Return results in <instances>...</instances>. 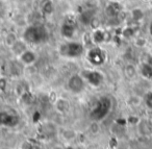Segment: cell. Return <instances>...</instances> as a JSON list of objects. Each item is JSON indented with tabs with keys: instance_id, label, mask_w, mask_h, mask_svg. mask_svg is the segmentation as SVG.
I'll return each instance as SVG.
<instances>
[{
	"instance_id": "6da1fadb",
	"label": "cell",
	"mask_w": 152,
	"mask_h": 149,
	"mask_svg": "<svg viewBox=\"0 0 152 149\" xmlns=\"http://www.w3.org/2000/svg\"><path fill=\"white\" fill-rule=\"evenodd\" d=\"M49 39V30L42 24H32L23 32V40L28 44H42Z\"/></svg>"
},
{
	"instance_id": "7a4b0ae2",
	"label": "cell",
	"mask_w": 152,
	"mask_h": 149,
	"mask_svg": "<svg viewBox=\"0 0 152 149\" xmlns=\"http://www.w3.org/2000/svg\"><path fill=\"white\" fill-rule=\"evenodd\" d=\"M112 109V100L106 96H102L96 101L95 105L90 113V117L93 121H101L103 120Z\"/></svg>"
},
{
	"instance_id": "3957f363",
	"label": "cell",
	"mask_w": 152,
	"mask_h": 149,
	"mask_svg": "<svg viewBox=\"0 0 152 149\" xmlns=\"http://www.w3.org/2000/svg\"><path fill=\"white\" fill-rule=\"evenodd\" d=\"M59 52H61V55L66 57L75 59V57H79L83 54L85 47L81 43L71 41V42H67L64 45H61V48H59Z\"/></svg>"
},
{
	"instance_id": "277c9868",
	"label": "cell",
	"mask_w": 152,
	"mask_h": 149,
	"mask_svg": "<svg viewBox=\"0 0 152 149\" xmlns=\"http://www.w3.org/2000/svg\"><path fill=\"white\" fill-rule=\"evenodd\" d=\"M87 59L89 63L93 66H101L104 64L106 59V54L104 50H102L100 47H94L90 49L87 54Z\"/></svg>"
},
{
	"instance_id": "5b68a950",
	"label": "cell",
	"mask_w": 152,
	"mask_h": 149,
	"mask_svg": "<svg viewBox=\"0 0 152 149\" xmlns=\"http://www.w3.org/2000/svg\"><path fill=\"white\" fill-rule=\"evenodd\" d=\"M68 89L74 94H79L85 90V79L80 74H73L69 77L67 82Z\"/></svg>"
},
{
	"instance_id": "8992f818",
	"label": "cell",
	"mask_w": 152,
	"mask_h": 149,
	"mask_svg": "<svg viewBox=\"0 0 152 149\" xmlns=\"http://www.w3.org/2000/svg\"><path fill=\"white\" fill-rule=\"evenodd\" d=\"M85 81H88L94 87H99L103 81V75L95 70H83L80 74Z\"/></svg>"
},
{
	"instance_id": "52a82bcc",
	"label": "cell",
	"mask_w": 152,
	"mask_h": 149,
	"mask_svg": "<svg viewBox=\"0 0 152 149\" xmlns=\"http://www.w3.org/2000/svg\"><path fill=\"white\" fill-rule=\"evenodd\" d=\"M19 123V117L16 114L7 111L0 112V125L7 127H15Z\"/></svg>"
},
{
	"instance_id": "ba28073f",
	"label": "cell",
	"mask_w": 152,
	"mask_h": 149,
	"mask_svg": "<svg viewBox=\"0 0 152 149\" xmlns=\"http://www.w3.org/2000/svg\"><path fill=\"white\" fill-rule=\"evenodd\" d=\"M77 29L76 22L73 19L69 18L67 19L61 26V34L66 39H72L75 34V32Z\"/></svg>"
},
{
	"instance_id": "9c48e42d",
	"label": "cell",
	"mask_w": 152,
	"mask_h": 149,
	"mask_svg": "<svg viewBox=\"0 0 152 149\" xmlns=\"http://www.w3.org/2000/svg\"><path fill=\"white\" fill-rule=\"evenodd\" d=\"M122 11V7L118 1H110L105 7V14L110 18H115L119 16V14Z\"/></svg>"
},
{
	"instance_id": "30bf717a",
	"label": "cell",
	"mask_w": 152,
	"mask_h": 149,
	"mask_svg": "<svg viewBox=\"0 0 152 149\" xmlns=\"http://www.w3.org/2000/svg\"><path fill=\"white\" fill-rule=\"evenodd\" d=\"M41 13L44 16H50L54 12V4L52 0H41L40 1Z\"/></svg>"
},
{
	"instance_id": "8fae6325",
	"label": "cell",
	"mask_w": 152,
	"mask_h": 149,
	"mask_svg": "<svg viewBox=\"0 0 152 149\" xmlns=\"http://www.w3.org/2000/svg\"><path fill=\"white\" fill-rule=\"evenodd\" d=\"M20 59L25 65H31L37 61V54L31 50H24L20 54Z\"/></svg>"
},
{
	"instance_id": "7c38bea8",
	"label": "cell",
	"mask_w": 152,
	"mask_h": 149,
	"mask_svg": "<svg viewBox=\"0 0 152 149\" xmlns=\"http://www.w3.org/2000/svg\"><path fill=\"white\" fill-rule=\"evenodd\" d=\"M139 130L144 136L152 134V123L148 120H142L139 124Z\"/></svg>"
},
{
	"instance_id": "4fadbf2b",
	"label": "cell",
	"mask_w": 152,
	"mask_h": 149,
	"mask_svg": "<svg viewBox=\"0 0 152 149\" xmlns=\"http://www.w3.org/2000/svg\"><path fill=\"white\" fill-rule=\"evenodd\" d=\"M79 20L85 25H90L91 23H93L94 15L92 13V11H85L83 13H81L80 16H79Z\"/></svg>"
},
{
	"instance_id": "5bb4252c",
	"label": "cell",
	"mask_w": 152,
	"mask_h": 149,
	"mask_svg": "<svg viewBox=\"0 0 152 149\" xmlns=\"http://www.w3.org/2000/svg\"><path fill=\"white\" fill-rule=\"evenodd\" d=\"M92 40L96 43V44H100V43H103L106 40V34L104 30L101 29H96L94 30L93 34H92Z\"/></svg>"
},
{
	"instance_id": "9a60e30c",
	"label": "cell",
	"mask_w": 152,
	"mask_h": 149,
	"mask_svg": "<svg viewBox=\"0 0 152 149\" xmlns=\"http://www.w3.org/2000/svg\"><path fill=\"white\" fill-rule=\"evenodd\" d=\"M142 75L148 79H152V64L145 63L142 65L141 68Z\"/></svg>"
},
{
	"instance_id": "2e32d148",
	"label": "cell",
	"mask_w": 152,
	"mask_h": 149,
	"mask_svg": "<svg viewBox=\"0 0 152 149\" xmlns=\"http://www.w3.org/2000/svg\"><path fill=\"white\" fill-rule=\"evenodd\" d=\"M55 105H56L57 111L61 112V113H67L70 109L69 102L67 100H65V99H58L56 101V104Z\"/></svg>"
},
{
	"instance_id": "e0dca14e",
	"label": "cell",
	"mask_w": 152,
	"mask_h": 149,
	"mask_svg": "<svg viewBox=\"0 0 152 149\" xmlns=\"http://www.w3.org/2000/svg\"><path fill=\"white\" fill-rule=\"evenodd\" d=\"M124 73L125 76H127L128 78H133L137 74V71H135V68L132 65H127L124 69Z\"/></svg>"
},
{
	"instance_id": "ac0fdd59",
	"label": "cell",
	"mask_w": 152,
	"mask_h": 149,
	"mask_svg": "<svg viewBox=\"0 0 152 149\" xmlns=\"http://www.w3.org/2000/svg\"><path fill=\"white\" fill-rule=\"evenodd\" d=\"M131 16H132L133 20H135V21H141L144 18V13L141 9H134L131 12Z\"/></svg>"
},
{
	"instance_id": "d6986e66",
	"label": "cell",
	"mask_w": 152,
	"mask_h": 149,
	"mask_svg": "<svg viewBox=\"0 0 152 149\" xmlns=\"http://www.w3.org/2000/svg\"><path fill=\"white\" fill-rule=\"evenodd\" d=\"M17 41H18L17 37H16V34H13V32H10V34L7 36V39H5V43L11 47L13 46Z\"/></svg>"
},
{
	"instance_id": "ffe728a7",
	"label": "cell",
	"mask_w": 152,
	"mask_h": 149,
	"mask_svg": "<svg viewBox=\"0 0 152 149\" xmlns=\"http://www.w3.org/2000/svg\"><path fill=\"white\" fill-rule=\"evenodd\" d=\"M145 103L149 109H152V92L148 93L145 97Z\"/></svg>"
},
{
	"instance_id": "44dd1931",
	"label": "cell",
	"mask_w": 152,
	"mask_h": 149,
	"mask_svg": "<svg viewBox=\"0 0 152 149\" xmlns=\"http://www.w3.org/2000/svg\"><path fill=\"white\" fill-rule=\"evenodd\" d=\"M133 34H134V30L130 27L125 28V29L123 30V36H124L125 38H131Z\"/></svg>"
},
{
	"instance_id": "7402d4cb",
	"label": "cell",
	"mask_w": 152,
	"mask_h": 149,
	"mask_svg": "<svg viewBox=\"0 0 152 149\" xmlns=\"http://www.w3.org/2000/svg\"><path fill=\"white\" fill-rule=\"evenodd\" d=\"M5 86H7V80H5L4 78H1V79H0V89H1V90H4Z\"/></svg>"
},
{
	"instance_id": "603a6c76",
	"label": "cell",
	"mask_w": 152,
	"mask_h": 149,
	"mask_svg": "<svg viewBox=\"0 0 152 149\" xmlns=\"http://www.w3.org/2000/svg\"><path fill=\"white\" fill-rule=\"evenodd\" d=\"M149 32H150V34L152 36V22L150 23V25H149Z\"/></svg>"
},
{
	"instance_id": "cb8c5ba5",
	"label": "cell",
	"mask_w": 152,
	"mask_h": 149,
	"mask_svg": "<svg viewBox=\"0 0 152 149\" xmlns=\"http://www.w3.org/2000/svg\"><path fill=\"white\" fill-rule=\"evenodd\" d=\"M66 149H73L72 147H68V148H66Z\"/></svg>"
},
{
	"instance_id": "d4e9b609",
	"label": "cell",
	"mask_w": 152,
	"mask_h": 149,
	"mask_svg": "<svg viewBox=\"0 0 152 149\" xmlns=\"http://www.w3.org/2000/svg\"><path fill=\"white\" fill-rule=\"evenodd\" d=\"M113 1H119V0H113Z\"/></svg>"
},
{
	"instance_id": "484cf974",
	"label": "cell",
	"mask_w": 152,
	"mask_h": 149,
	"mask_svg": "<svg viewBox=\"0 0 152 149\" xmlns=\"http://www.w3.org/2000/svg\"><path fill=\"white\" fill-rule=\"evenodd\" d=\"M54 149H61V148H54Z\"/></svg>"
},
{
	"instance_id": "4316f807",
	"label": "cell",
	"mask_w": 152,
	"mask_h": 149,
	"mask_svg": "<svg viewBox=\"0 0 152 149\" xmlns=\"http://www.w3.org/2000/svg\"><path fill=\"white\" fill-rule=\"evenodd\" d=\"M0 23H1V20H0Z\"/></svg>"
}]
</instances>
